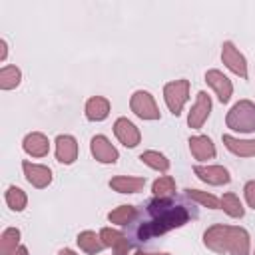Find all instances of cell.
I'll list each match as a JSON object with an SVG mask.
<instances>
[{"label":"cell","mask_w":255,"mask_h":255,"mask_svg":"<svg viewBox=\"0 0 255 255\" xmlns=\"http://www.w3.org/2000/svg\"><path fill=\"white\" fill-rule=\"evenodd\" d=\"M193 173L207 185H227L231 181V175L223 165H193Z\"/></svg>","instance_id":"cell-12"},{"label":"cell","mask_w":255,"mask_h":255,"mask_svg":"<svg viewBox=\"0 0 255 255\" xmlns=\"http://www.w3.org/2000/svg\"><path fill=\"white\" fill-rule=\"evenodd\" d=\"M108 185L118 193H137L145 187V177L135 175H116L108 181Z\"/></svg>","instance_id":"cell-18"},{"label":"cell","mask_w":255,"mask_h":255,"mask_svg":"<svg viewBox=\"0 0 255 255\" xmlns=\"http://www.w3.org/2000/svg\"><path fill=\"white\" fill-rule=\"evenodd\" d=\"M221 209L229 215V217H233V219H241L243 215H245V207H243V203L239 201V197L235 195V193H223L221 195Z\"/></svg>","instance_id":"cell-25"},{"label":"cell","mask_w":255,"mask_h":255,"mask_svg":"<svg viewBox=\"0 0 255 255\" xmlns=\"http://www.w3.org/2000/svg\"><path fill=\"white\" fill-rule=\"evenodd\" d=\"M56 159L64 165H72L78 159V141L74 135H58L56 137Z\"/></svg>","instance_id":"cell-13"},{"label":"cell","mask_w":255,"mask_h":255,"mask_svg":"<svg viewBox=\"0 0 255 255\" xmlns=\"http://www.w3.org/2000/svg\"><path fill=\"white\" fill-rule=\"evenodd\" d=\"M205 82L207 86L215 92L217 100L221 104H227L231 100V94H233V84L231 80L221 72V70H207L205 72Z\"/></svg>","instance_id":"cell-9"},{"label":"cell","mask_w":255,"mask_h":255,"mask_svg":"<svg viewBox=\"0 0 255 255\" xmlns=\"http://www.w3.org/2000/svg\"><path fill=\"white\" fill-rule=\"evenodd\" d=\"M225 126L231 131L251 133L255 131V104L251 100H239L225 116Z\"/></svg>","instance_id":"cell-3"},{"label":"cell","mask_w":255,"mask_h":255,"mask_svg":"<svg viewBox=\"0 0 255 255\" xmlns=\"http://www.w3.org/2000/svg\"><path fill=\"white\" fill-rule=\"evenodd\" d=\"M151 191L153 197H171L175 195V179L171 175H161L151 183Z\"/></svg>","instance_id":"cell-27"},{"label":"cell","mask_w":255,"mask_h":255,"mask_svg":"<svg viewBox=\"0 0 255 255\" xmlns=\"http://www.w3.org/2000/svg\"><path fill=\"white\" fill-rule=\"evenodd\" d=\"M76 241H78L80 249H82L84 253H88V255H96V253H100V251L106 247V245L102 243V239H100V233H96V231H92V229L80 231L78 237H76Z\"/></svg>","instance_id":"cell-19"},{"label":"cell","mask_w":255,"mask_h":255,"mask_svg":"<svg viewBox=\"0 0 255 255\" xmlns=\"http://www.w3.org/2000/svg\"><path fill=\"white\" fill-rule=\"evenodd\" d=\"M185 197H189L191 201L199 203L201 207H207V209H221L219 197H215V195L209 193V191H201V189H191V187H187V189H185Z\"/></svg>","instance_id":"cell-23"},{"label":"cell","mask_w":255,"mask_h":255,"mask_svg":"<svg viewBox=\"0 0 255 255\" xmlns=\"http://www.w3.org/2000/svg\"><path fill=\"white\" fill-rule=\"evenodd\" d=\"M12 255H30V251H28V247H26V245H20Z\"/></svg>","instance_id":"cell-33"},{"label":"cell","mask_w":255,"mask_h":255,"mask_svg":"<svg viewBox=\"0 0 255 255\" xmlns=\"http://www.w3.org/2000/svg\"><path fill=\"white\" fill-rule=\"evenodd\" d=\"M122 235H124V233L118 231V229H114V227H102V229H100V239H102V243H104L106 247H112Z\"/></svg>","instance_id":"cell-28"},{"label":"cell","mask_w":255,"mask_h":255,"mask_svg":"<svg viewBox=\"0 0 255 255\" xmlns=\"http://www.w3.org/2000/svg\"><path fill=\"white\" fill-rule=\"evenodd\" d=\"M90 151H92L96 161L106 163V165L108 163H116L118 157H120L118 149L114 147V143L106 135H94L92 141H90Z\"/></svg>","instance_id":"cell-10"},{"label":"cell","mask_w":255,"mask_h":255,"mask_svg":"<svg viewBox=\"0 0 255 255\" xmlns=\"http://www.w3.org/2000/svg\"><path fill=\"white\" fill-rule=\"evenodd\" d=\"M110 100L104 96H92L88 98L86 106H84V114L90 122H102L110 116Z\"/></svg>","instance_id":"cell-16"},{"label":"cell","mask_w":255,"mask_h":255,"mask_svg":"<svg viewBox=\"0 0 255 255\" xmlns=\"http://www.w3.org/2000/svg\"><path fill=\"white\" fill-rule=\"evenodd\" d=\"M139 217V213H137ZM191 217V211L187 205L177 203L171 197H153L145 205V217H139L137 225L131 229V235L137 243L147 241L151 237L163 235L171 229L183 227Z\"/></svg>","instance_id":"cell-1"},{"label":"cell","mask_w":255,"mask_h":255,"mask_svg":"<svg viewBox=\"0 0 255 255\" xmlns=\"http://www.w3.org/2000/svg\"><path fill=\"white\" fill-rule=\"evenodd\" d=\"M139 159H141V163H145L147 167H151V169H155V171H159V173H165L167 169H169V159L161 153V151H155V149H147V151H143L141 155H139Z\"/></svg>","instance_id":"cell-22"},{"label":"cell","mask_w":255,"mask_h":255,"mask_svg":"<svg viewBox=\"0 0 255 255\" xmlns=\"http://www.w3.org/2000/svg\"><path fill=\"white\" fill-rule=\"evenodd\" d=\"M112 249H114V255H129V251H131V241L128 239V235H122V237L112 245Z\"/></svg>","instance_id":"cell-29"},{"label":"cell","mask_w":255,"mask_h":255,"mask_svg":"<svg viewBox=\"0 0 255 255\" xmlns=\"http://www.w3.org/2000/svg\"><path fill=\"white\" fill-rule=\"evenodd\" d=\"M22 82V72L18 66H2L0 70V90L8 92V90H14L18 88Z\"/></svg>","instance_id":"cell-24"},{"label":"cell","mask_w":255,"mask_h":255,"mask_svg":"<svg viewBox=\"0 0 255 255\" xmlns=\"http://www.w3.org/2000/svg\"><path fill=\"white\" fill-rule=\"evenodd\" d=\"M22 169H24V175L28 179V183L36 189H44L52 183V169L48 165H42V163H32V161H22Z\"/></svg>","instance_id":"cell-11"},{"label":"cell","mask_w":255,"mask_h":255,"mask_svg":"<svg viewBox=\"0 0 255 255\" xmlns=\"http://www.w3.org/2000/svg\"><path fill=\"white\" fill-rule=\"evenodd\" d=\"M221 62L225 64L227 70H231L235 76L239 78H247V62H245V56L235 48L233 42H223L221 46Z\"/></svg>","instance_id":"cell-8"},{"label":"cell","mask_w":255,"mask_h":255,"mask_svg":"<svg viewBox=\"0 0 255 255\" xmlns=\"http://www.w3.org/2000/svg\"><path fill=\"white\" fill-rule=\"evenodd\" d=\"M114 135H116V139L124 145V147H137L139 145V141H141V133H139V128L131 122V120H128V118H118L116 122H114Z\"/></svg>","instance_id":"cell-7"},{"label":"cell","mask_w":255,"mask_h":255,"mask_svg":"<svg viewBox=\"0 0 255 255\" xmlns=\"http://www.w3.org/2000/svg\"><path fill=\"white\" fill-rule=\"evenodd\" d=\"M137 213L139 211H137L135 205H118L116 209H112L108 213V221L116 223V225H129V223H133Z\"/></svg>","instance_id":"cell-20"},{"label":"cell","mask_w":255,"mask_h":255,"mask_svg":"<svg viewBox=\"0 0 255 255\" xmlns=\"http://www.w3.org/2000/svg\"><path fill=\"white\" fill-rule=\"evenodd\" d=\"M221 139H223V145L227 147V151H231L237 157H253L255 155V139H239L231 133H223Z\"/></svg>","instance_id":"cell-17"},{"label":"cell","mask_w":255,"mask_h":255,"mask_svg":"<svg viewBox=\"0 0 255 255\" xmlns=\"http://www.w3.org/2000/svg\"><path fill=\"white\" fill-rule=\"evenodd\" d=\"M20 235L18 227H6L0 235V255H12L20 247Z\"/></svg>","instance_id":"cell-21"},{"label":"cell","mask_w":255,"mask_h":255,"mask_svg":"<svg viewBox=\"0 0 255 255\" xmlns=\"http://www.w3.org/2000/svg\"><path fill=\"white\" fill-rule=\"evenodd\" d=\"M22 149L32 157H46L50 153V139L40 131H32L24 137Z\"/></svg>","instance_id":"cell-14"},{"label":"cell","mask_w":255,"mask_h":255,"mask_svg":"<svg viewBox=\"0 0 255 255\" xmlns=\"http://www.w3.org/2000/svg\"><path fill=\"white\" fill-rule=\"evenodd\" d=\"M129 108L141 120H159V116H161L153 96L147 90H135L129 98Z\"/></svg>","instance_id":"cell-5"},{"label":"cell","mask_w":255,"mask_h":255,"mask_svg":"<svg viewBox=\"0 0 255 255\" xmlns=\"http://www.w3.org/2000/svg\"><path fill=\"white\" fill-rule=\"evenodd\" d=\"M6 56H8V44L6 40H0V62H4Z\"/></svg>","instance_id":"cell-31"},{"label":"cell","mask_w":255,"mask_h":255,"mask_svg":"<svg viewBox=\"0 0 255 255\" xmlns=\"http://www.w3.org/2000/svg\"><path fill=\"white\" fill-rule=\"evenodd\" d=\"M58 255H78L74 249H70V247H64V249H60L58 251Z\"/></svg>","instance_id":"cell-34"},{"label":"cell","mask_w":255,"mask_h":255,"mask_svg":"<svg viewBox=\"0 0 255 255\" xmlns=\"http://www.w3.org/2000/svg\"><path fill=\"white\" fill-rule=\"evenodd\" d=\"M253 255H255V251H253Z\"/></svg>","instance_id":"cell-35"},{"label":"cell","mask_w":255,"mask_h":255,"mask_svg":"<svg viewBox=\"0 0 255 255\" xmlns=\"http://www.w3.org/2000/svg\"><path fill=\"white\" fill-rule=\"evenodd\" d=\"M189 151L195 159L199 161H207L215 157V143L211 141V137L207 135H191L189 137Z\"/></svg>","instance_id":"cell-15"},{"label":"cell","mask_w":255,"mask_h":255,"mask_svg":"<svg viewBox=\"0 0 255 255\" xmlns=\"http://www.w3.org/2000/svg\"><path fill=\"white\" fill-rule=\"evenodd\" d=\"M6 203H8V207L12 209V211H24L26 209V205H28V195H26V191L22 189V187H18V185H10L8 189H6Z\"/></svg>","instance_id":"cell-26"},{"label":"cell","mask_w":255,"mask_h":255,"mask_svg":"<svg viewBox=\"0 0 255 255\" xmlns=\"http://www.w3.org/2000/svg\"><path fill=\"white\" fill-rule=\"evenodd\" d=\"M203 245L219 255H249V233L239 225L215 223L203 231Z\"/></svg>","instance_id":"cell-2"},{"label":"cell","mask_w":255,"mask_h":255,"mask_svg":"<svg viewBox=\"0 0 255 255\" xmlns=\"http://www.w3.org/2000/svg\"><path fill=\"white\" fill-rule=\"evenodd\" d=\"M209 114H211V98L207 96V92L201 90V92H197L195 102L187 114V126L191 129H201L203 124L207 122Z\"/></svg>","instance_id":"cell-6"},{"label":"cell","mask_w":255,"mask_h":255,"mask_svg":"<svg viewBox=\"0 0 255 255\" xmlns=\"http://www.w3.org/2000/svg\"><path fill=\"white\" fill-rule=\"evenodd\" d=\"M243 197H245L247 205L251 209H255V179H251V181H247L243 185Z\"/></svg>","instance_id":"cell-30"},{"label":"cell","mask_w":255,"mask_h":255,"mask_svg":"<svg viewBox=\"0 0 255 255\" xmlns=\"http://www.w3.org/2000/svg\"><path fill=\"white\" fill-rule=\"evenodd\" d=\"M133 255H171V253H165V251H141V249H137Z\"/></svg>","instance_id":"cell-32"},{"label":"cell","mask_w":255,"mask_h":255,"mask_svg":"<svg viewBox=\"0 0 255 255\" xmlns=\"http://www.w3.org/2000/svg\"><path fill=\"white\" fill-rule=\"evenodd\" d=\"M163 100H165V106L169 108V112L173 116H179L183 112V106L189 100V80L181 78V80L167 82L163 86Z\"/></svg>","instance_id":"cell-4"}]
</instances>
